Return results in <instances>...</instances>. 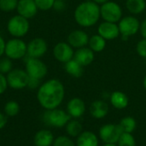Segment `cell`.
<instances>
[{
    "instance_id": "cell-26",
    "label": "cell",
    "mask_w": 146,
    "mask_h": 146,
    "mask_svg": "<svg viewBox=\"0 0 146 146\" xmlns=\"http://www.w3.org/2000/svg\"><path fill=\"white\" fill-rule=\"evenodd\" d=\"M119 126L122 133H133L137 127V122L133 116H125L120 121Z\"/></svg>"
},
{
    "instance_id": "cell-21",
    "label": "cell",
    "mask_w": 146,
    "mask_h": 146,
    "mask_svg": "<svg viewBox=\"0 0 146 146\" xmlns=\"http://www.w3.org/2000/svg\"><path fill=\"white\" fill-rule=\"evenodd\" d=\"M110 102L113 108L116 110H124L129 104V98L123 92L115 91L110 94Z\"/></svg>"
},
{
    "instance_id": "cell-25",
    "label": "cell",
    "mask_w": 146,
    "mask_h": 146,
    "mask_svg": "<svg viewBox=\"0 0 146 146\" xmlns=\"http://www.w3.org/2000/svg\"><path fill=\"white\" fill-rule=\"evenodd\" d=\"M65 130L70 138H77L83 132V126L77 119H70L65 126Z\"/></svg>"
},
{
    "instance_id": "cell-10",
    "label": "cell",
    "mask_w": 146,
    "mask_h": 146,
    "mask_svg": "<svg viewBox=\"0 0 146 146\" xmlns=\"http://www.w3.org/2000/svg\"><path fill=\"white\" fill-rule=\"evenodd\" d=\"M8 86L13 90H22L27 87L29 76L25 69L13 68L7 75Z\"/></svg>"
},
{
    "instance_id": "cell-14",
    "label": "cell",
    "mask_w": 146,
    "mask_h": 146,
    "mask_svg": "<svg viewBox=\"0 0 146 146\" xmlns=\"http://www.w3.org/2000/svg\"><path fill=\"white\" fill-rule=\"evenodd\" d=\"M98 34L103 37L106 40H113L117 38L121 33L117 23L103 21L98 27Z\"/></svg>"
},
{
    "instance_id": "cell-41",
    "label": "cell",
    "mask_w": 146,
    "mask_h": 146,
    "mask_svg": "<svg viewBox=\"0 0 146 146\" xmlns=\"http://www.w3.org/2000/svg\"><path fill=\"white\" fill-rule=\"evenodd\" d=\"M143 86H144L145 90V91H146V75H145V76L144 80H143Z\"/></svg>"
},
{
    "instance_id": "cell-19",
    "label": "cell",
    "mask_w": 146,
    "mask_h": 146,
    "mask_svg": "<svg viewBox=\"0 0 146 146\" xmlns=\"http://www.w3.org/2000/svg\"><path fill=\"white\" fill-rule=\"evenodd\" d=\"M55 137L49 129L38 130L33 137V144L35 146H52Z\"/></svg>"
},
{
    "instance_id": "cell-32",
    "label": "cell",
    "mask_w": 146,
    "mask_h": 146,
    "mask_svg": "<svg viewBox=\"0 0 146 146\" xmlns=\"http://www.w3.org/2000/svg\"><path fill=\"white\" fill-rule=\"evenodd\" d=\"M38 10L47 11L53 9L54 3L56 0H34Z\"/></svg>"
},
{
    "instance_id": "cell-34",
    "label": "cell",
    "mask_w": 146,
    "mask_h": 146,
    "mask_svg": "<svg viewBox=\"0 0 146 146\" xmlns=\"http://www.w3.org/2000/svg\"><path fill=\"white\" fill-rule=\"evenodd\" d=\"M8 81L6 75L0 74V95H3L8 89Z\"/></svg>"
},
{
    "instance_id": "cell-7",
    "label": "cell",
    "mask_w": 146,
    "mask_h": 146,
    "mask_svg": "<svg viewBox=\"0 0 146 146\" xmlns=\"http://www.w3.org/2000/svg\"><path fill=\"white\" fill-rule=\"evenodd\" d=\"M123 11L121 5L114 1H109L100 5V15L104 21L118 23L122 18Z\"/></svg>"
},
{
    "instance_id": "cell-16",
    "label": "cell",
    "mask_w": 146,
    "mask_h": 146,
    "mask_svg": "<svg viewBox=\"0 0 146 146\" xmlns=\"http://www.w3.org/2000/svg\"><path fill=\"white\" fill-rule=\"evenodd\" d=\"M88 34L80 29H76L72 31L68 36V43L74 49H80L88 45L89 41Z\"/></svg>"
},
{
    "instance_id": "cell-3",
    "label": "cell",
    "mask_w": 146,
    "mask_h": 146,
    "mask_svg": "<svg viewBox=\"0 0 146 146\" xmlns=\"http://www.w3.org/2000/svg\"><path fill=\"white\" fill-rule=\"evenodd\" d=\"M72 119L66 110L59 108L53 110H45L42 115V121L44 125L54 128L65 127L67 123Z\"/></svg>"
},
{
    "instance_id": "cell-2",
    "label": "cell",
    "mask_w": 146,
    "mask_h": 146,
    "mask_svg": "<svg viewBox=\"0 0 146 146\" xmlns=\"http://www.w3.org/2000/svg\"><path fill=\"white\" fill-rule=\"evenodd\" d=\"M74 18L80 27H93L101 18L100 6L92 0L82 2L76 6L74 12Z\"/></svg>"
},
{
    "instance_id": "cell-6",
    "label": "cell",
    "mask_w": 146,
    "mask_h": 146,
    "mask_svg": "<svg viewBox=\"0 0 146 146\" xmlns=\"http://www.w3.org/2000/svg\"><path fill=\"white\" fill-rule=\"evenodd\" d=\"M27 57L25 62V70L30 78L38 80L44 79L48 74L47 65L41 60V58Z\"/></svg>"
},
{
    "instance_id": "cell-9",
    "label": "cell",
    "mask_w": 146,
    "mask_h": 146,
    "mask_svg": "<svg viewBox=\"0 0 146 146\" xmlns=\"http://www.w3.org/2000/svg\"><path fill=\"white\" fill-rule=\"evenodd\" d=\"M122 131L119 124L108 123L103 125L98 131V138L104 144H117Z\"/></svg>"
},
{
    "instance_id": "cell-11",
    "label": "cell",
    "mask_w": 146,
    "mask_h": 146,
    "mask_svg": "<svg viewBox=\"0 0 146 146\" xmlns=\"http://www.w3.org/2000/svg\"><path fill=\"white\" fill-rule=\"evenodd\" d=\"M48 50V44L43 38H34L27 43V56L32 58H41Z\"/></svg>"
},
{
    "instance_id": "cell-8",
    "label": "cell",
    "mask_w": 146,
    "mask_h": 146,
    "mask_svg": "<svg viewBox=\"0 0 146 146\" xmlns=\"http://www.w3.org/2000/svg\"><path fill=\"white\" fill-rule=\"evenodd\" d=\"M117 24L121 35L125 38L136 35L140 29V22L139 19L133 15L122 17Z\"/></svg>"
},
{
    "instance_id": "cell-20",
    "label": "cell",
    "mask_w": 146,
    "mask_h": 146,
    "mask_svg": "<svg viewBox=\"0 0 146 146\" xmlns=\"http://www.w3.org/2000/svg\"><path fill=\"white\" fill-rule=\"evenodd\" d=\"M76 146H98V136L91 131H83L77 138L75 141Z\"/></svg>"
},
{
    "instance_id": "cell-18",
    "label": "cell",
    "mask_w": 146,
    "mask_h": 146,
    "mask_svg": "<svg viewBox=\"0 0 146 146\" xmlns=\"http://www.w3.org/2000/svg\"><path fill=\"white\" fill-rule=\"evenodd\" d=\"M90 114L94 119H103L107 116L110 108L104 100H95L90 105Z\"/></svg>"
},
{
    "instance_id": "cell-40",
    "label": "cell",
    "mask_w": 146,
    "mask_h": 146,
    "mask_svg": "<svg viewBox=\"0 0 146 146\" xmlns=\"http://www.w3.org/2000/svg\"><path fill=\"white\" fill-rule=\"evenodd\" d=\"M92 1L100 6V5H102V4H104V3H107V2H109L110 0H92Z\"/></svg>"
},
{
    "instance_id": "cell-1",
    "label": "cell",
    "mask_w": 146,
    "mask_h": 146,
    "mask_svg": "<svg viewBox=\"0 0 146 146\" xmlns=\"http://www.w3.org/2000/svg\"><path fill=\"white\" fill-rule=\"evenodd\" d=\"M36 98L44 110L59 108L65 98V87L58 79H50L38 88Z\"/></svg>"
},
{
    "instance_id": "cell-15",
    "label": "cell",
    "mask_w": 146,
    "mask_h": 146,
    "mask_svg": "<svg viewBox=\"0 0 146 146\" xmlns=\"http://www.w3.org/2000/svg\"><path fill=\"white\" fill-rule=\"evenodd\" d=\"M16 11L18 15L29 20L37 15L38 9L34 0H19Z\"/></svg>"
},
{
    "instance_id": "cell-43",
    "label": "cell",
    "mask_w": 146,
    "mask_h": 146,
    "mask_svg": "<svg viewBox=\"0 0 146 146\" xmlns=\"http://www.w3.org/2000/svg\"><path fill=\"white\" fill-rule=\"evenodd\" d=\"M145 61H146V58H145Z\"/></svg>"
},
{
    "instance_id": "cell-24",
    "label": "cell",
    "mask_w": 146,
    "mask_h": 146,
    "mask_svg": "<svg viewBox=\"0 0 146 146\" xmlns=\"http://www.w3.org/2000/svg\"><path fill=\"white\" fill-rule=\"evenodd\" d=\"M106 39L101 37L99 34H94L89 38L88 47L94 52H102L106 47Z\"/></svg>"
},
{
    "instance_id": "cell-27",
    "label": "cell",
    "mask_w": 146,
    "mask_h": 146,
    "mask_svg": "<svg viewBox=\"0 0 146 146\" xmlns=\"http://www.w3.org/2000/svg\"><path fill=\"white\" fill-rule=\"evenodd\" d=\"M20 110V104L15 100H10L4 104L3 113L8 117H14L19 114Z\"/></svg>"
},
{
    "instance_id": "cell-23",
    "label": "cell",
    "mask_w": 146,
    "mask_h": 146,
    "mask_svg": "<svg viewBox=\"0 0 146 146\" xmlns=\"http://www.w3.org/2000/svg\"><path fill=\"white\" fill-rule=\"evenodd\" d=\"M126 8L133 15L142 14L146 9L145 0H127Z\"/></svg>"
},
{
    "instance_id": "cell-12",
    "label": "cell",
    "mask_w": 146,
    "mask_h": 146,
    "mask_svg": "<svg viewBox=\"0 0 146 146\" xmlns=\"http://www.w3.org/2000/svg\"><path fill=\"white\" fill-rule=\"evenodd\" d=\"M74 56V49L68 42H59L53 48V56L61 63L65 64L72 60Z\"/></svg>"
},
{
    "instance_id": "cell-5",
    "label": "cell",
    "mask_w": 146,
    "mask_h": 146,
    "mask_svg": "<svg viewBox=\"0 0 146 146\" xmlns=\"http://www.w3.org/2000/svg\"><path fill=\"white\" fill-rule=\"evenodd\" d=\"M27 44L22 38H13L6 42L4 55L12 61L25 58L27 56Z\"/></svg>"
},
{
    "instance_id": "cell-37",
    "label": "cell",
    "mask_w": 146,
    "mask_h": 146,
    "mask_svg": "<svg viewBox=\"0 0 146 146\" xmlns=\"http://www.w3.org/2000/svg\"><path fill=\"white\" fill-rule=\"evenodd\" d=\"M8 122V116L3 113L0 112V130L3 129Z\"/></svg>"
},
{
    "instance_id": "cell-39",
    "label": "cell",
    "mask_w": 146,
    "mask_h": 146,
    "mask_svg": "<svg viewBox=\"0 0 146 146\" xmlns=\"http://www.w3.org/2000/svg\"><path fill=\"white\" fill-rule=\"evenodd\" d=\"M5 44L6 41L4 38L0 35V58L4 55V50H5Z\"/></svg>"
},
{
    "instance_id": "cell-28",
    "label": "cell",
    "mask_w": 146,
    "mask_h": 146,
    "mask_svg": "<svg viewBox=\"0 0 146 146\" xmlns=\"http://www.w3.org/2000/svg\"><path fill=\"white\" fill-rule=\"evenodd\" d=\"M116 145L118 146H136V140L133 133H122Z\"/></svg>"
},
{
    "instance_id": "cell-35",
    "label": "cell",
    "mask_w": 146,
    "mask_h": 146,
    "mask_svg": "<svg viewBox=\"0 0 146 146\" xmlns=\"http://www.w3.org/2000/svg\"><path fill=\"white\" fill-rule=\"evenodd\" d=\"M40 81H41L40 80L34 79V78H30L29 77L28 83H27V88H29L31 90H38V88L41 85Z\"/></svg>"
},
{
    "instance_id": "cell-42",
    "label": "cell",
    "mask_w": 146,
    "mask_h": 146,
    "mask_svg": "<svg viewBox=\"0 0 146 146\" xmlns=\"http://www.w3.org/2000/svg\"><path fill=\"white\" fill-rule=\"evenodd\" d=\"M103 146H118L116 144H104Z\"/></svg>"
},
{
    "instance_id": "cell-31",
    "label": "cell",
    "mask_w": 146,
    "mask_h": 146,
    "mask_svg": "<svg viewBox=\"0 0 146 146\" xmlns=\"http://www.w3.org/2000/svg\"><path fill=\"white\" fill-rule=\"evenodd\" d=\"M19 0H0V10L3 12H11L16 10Z\"/></svg>"
},
{
    "instance_id": "cell-4",
    "label": "cell",
    "mask_w": 146,
    "mask_h": 146,
    "mask_svg": "<svg viewBox=\"0 0 146 146\" xmlns=\"http://www.w3.org/2000/svg\"><path fill=\"white\" fill-rule=\"evenodd\" d=\"M29 29L30 23L28 19L18 14L10 17L7 22V31L13 38H22L28 33Z\"/></svg>"
},
{
    "instance_id": "cell-33",
    "label": "cell",
    "mask_w": 146,
    "mask_h": 146,
    "mask_svg": "<svg viewBox=\"0 0 146 146\" xmlns=\"http://www.w3.org/2000/svg\"><path fill=\"white\" fill-rule=\"evenodd\" d=\"M136 51L137 54L142 57V58H146V38H142L140 39L137 44H136Z\"/></svg>"
},
{
    "instance_id": "cell-13",
    "label": "cell",
    "mask_w": 146,
    "mask_h": 146,
    "mask_svg": "<svg viewBox=\"0 0 146 146\" xmlns=\"http://www.w3.org/2000/svg\"><path fill=\"white\" fill-rule=\"evenodd\" d=\"M86 104L83 99L80 98H71L66 107V111L72 119H79L86 113Z\"/></svg>"
},
{
    "instance_id": "cell-17",
    "label": "cell",
    "mask_w": 146,
    "mask_h": 146,
    "mask_svg": "<svg viewBox=\"0 0 146 146\" xmlns=\"http://www.w3.org/2000/svg\"><path fill=\"white\" fill-rule=\"evenodd\" d=\"M95 58V53L89 47H82L80 49H76L74 51V59L77 61L83 67L89 66L92 64Z\"/></svg>"
},
{
    "instance_id": "cell-30",
    "label": "cell",
    "mask_w": 146,
    "mask_h": 146,
    "mask_svg": "<svg viewBox=\"0 0 146 146\" xmlns=\"http://www.w3.org/2000/svg\"><path fill=\"white\" fill-rule=\"evenodd\" d=\"M13 61L8 57L0 58V74L7 75L13 69Z\"/></svg>"
},
{
    "instance_id": "cell-29",
    "label": "cell",
    "mask_w": 146,
    "mask_h": 146,
    "mask_svg": "<svg viewBox=\"0 0 146 146\" xmlns=\"http://www.w3.org/2000/svg\"><path fill=\"white\" fill-rule=\"evenodd\" d=\"M52 146H76L75 142L68 135H61L55 138Z\"/></svg>"
},
{
    "instance_id": "cell-22",
    "label": "cell",
    "mask_w": 146,
    "mask_h": 146,
    "mask_svg": "<svg viewBox=\"0 0 146 146\" xmlns=\"http://www.w3.org/2000/svg\"><path fill=\"white\" fill-rule=\"evenodd\" d=\"M64 69L68 75L74 78H80L84 73V67L74 58L64 64Z\"/></svg>"
},
{
    "instance_id": "cell-38",
    "label": "cell",
    "mask_w": 146,
    "mask_h": 146,
    "mask_svg": "<svg viewBox=\"0 0 146 146\" xmlns=\"http://www.w3.org/2000/svg\"><path fill=\"white\" fill-rule=\"evenodd\" d=\"M139 32H140L142 37L144 38H146V18L142 22H140V29H139Z\"/></svg>"
},
{
    "instance_id": "cell-36",
    "label": "cell",
    "mask_w": 146,
    "mask_h": 146,
    "mask_svg": "<svg viewBox=\"0 0 146 146\" xmlns=\"http://www.w3.org/2000/svg\"><path fill=\"white\" fill-rule=\"evenodd\" d=\"M66 7V3L63 0H56L54 3L53 9L56 11H62Z\"/></svg>"
}]
</instances>
